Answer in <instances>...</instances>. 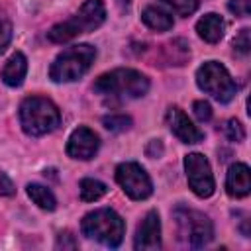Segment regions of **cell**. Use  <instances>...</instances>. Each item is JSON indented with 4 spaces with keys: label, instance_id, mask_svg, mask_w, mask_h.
Masks as SVG:
<instances>
[{
    "label": "cell",
    "instance_id": "obj_1",
    "mask_svg": "<svg viewBox=\"0 0 251 251\" xmlns=\"http://www.w3.org/2000/svg\"><path fill=\"white\" fill-rule=\"evenodd\" d=\"M92 90L108 100H131L149 90V78L135 69H114L96 78Z\"/></svg>",
    "mask_w": 251,
    "mask_h": 251
},
{
    "label": "cell",
    "instance_id": "obj_2",
    "mask_svg": "<svg viewBox=\"0 0 251 251\" xmlns=\"http://www.w3.org/2000/svg\"><path fill=\"white\" fill-rule=\"evenodd\" d=\"M106 20V6L102 0H86L76 14H73L69 20L53 25L47 33V37L53 43H65L75 39L80 33H88L98 29Z\"/></svg>",
    "mask_w": 251,
    "mask_h": 251
},
{
    "label": "cell",
    "instance_id": "obj_3",
    "mask_svg": "<svg viewBox=\"0 0 251 251\" xmlns=\"http://www.w3.org/2000/svg\"><path fill=\"white\" fill-rule=\"evenodd\" d=\"M20 124L27 135L41 137L61 126V112L49 98L27 96L20 104Z\"/></svg>",
    "mask_w": 251,
    "mask_h": 251
},
{
    "label": "cell",
    "instance_id": "obj_4",
    "mask_svg": "<svg viewBox=\"0 0 251 251\" xmlns=\"http://www.w3.org/2000/svg\"><path fill=\"white\" fill-rule=\"evenodd\" d=\"M80 229L86 237H90L94 241H100L102 245L118 247L124 239L126 224L120 218V214L114 212L112 208H100V210L88 212L82 218Z\"/></svg>",
    "mask_w": 251,
    "mask_h": 251
},
{
    "label": "cell",
    "instance_id": "obj_5",
    "mask_svg": "<svg viewBox=\"0 0 251 251\" xmlns=\"http://www.w3.org/2000/svg\"><path fill=\"white\" fill-rule=\"evenodd\" d=\"M94 59H96V49L92 45L88 43L73 45L63 53H59L57 59L51 63L49 78L53 82H73L90 69Z\"/></svg>",
    "mask_w": 251,
    "mask_h": 251
},
{
    "label": "cell",
    "instance_id": "obj_6",
    "mask_svg": "<svg viewBox=\"0 0 251 251\" xmlns=\"http://www.w3.org/2000/svg\"><path fill=\"white\" fill-rule=\"evenodd\" d=\"M196 84L200 90H204L206 94H210L214 100L222 104L229 102L237 92L235 80L231 78L227 69L218 61H206L202 67H198Z\"/></svg>",
    "mask_w": 251,
    "mask_h": 251
},
{
    "label": "cell",
    "instance_id": "obj_7",
    "mask_svg": "<svg viewBox=\"0 0 251 251\" xmlns=\"http://www.w3.org/2000/svg\"><path fill=\"white\" fill-rule=\"evenodd\" d=\"M173 216H175V222L178 227V235L188 247L198 249V247H204L212 241L214 226L206 214L178 206V208H175Z\"/></svg>",
    "mask_w": 251,
    "mask_h": 251
},
{
    "label": "cell",
    "instance_id": "obj_8",
    "mask_svg": "<svg viewBox=\"0 0 251 251\" xmlns=\"http://www.w3.org/2000/svg\"><path fill=\"white\" fill-rule=\"evenodd\" d=\"M116 180L131 200H145L153 192V184L145 169L133 161L122 163L116 169Z\"/></svg>",
    "mask_w": 251,
    "mask_h": 251
},
{
    "label": "cell",
    "instance_id": "obj_9",
    "mask_svg": "<svg viewBox=\"0 0 251 251\" xmlns=\"http://www.w3.org/2000/svg\"><path fill=\"white\" fill-rule=\"evenodd\" d=\"M184 171H186L188 186L192 188L196 196L208 198L214 194V188H216L214 175H212L208 159L202 153H188L184 157Z\"/></svg>",
    "mask_w": 251,
    "mask_h": 251
},
{
    "label": "cell",
    "instance_id": "obj_10",
    "mask_svg": "<svg viewBox=\"0 0 251 251\" xmlns=\"http://www.w3.org/2000/svg\"><path fill=\"white\" fill-rule=\"evenodd\" d=\"M98 145H100L98 135H96L92 129L80 126V127H76V129L71 133V137H69V141H67V155H69L71 159L86 161V159H92V157L96 155Z\"/></svg>",
    "mask_w": 251,
    "mask_h": 251
},
{
    "label": "cell",
    "instance_id": "obj_11",
    "mask_svg": "<svg viewBox=\"0 0 251 251\" xmlns=\"http://www.w3.org/2000/svg\"><path fill=\"white\" fill-rule=\"evenodd\" d=\"M167 126L169 129L182 141V143H200L204 139V133L188 120V116L178 108V106H171L167 110Z\"/></svg>",
    "mask_w": 251,
    "mask_h": 251
},
{
    "label": "cell",
    "instance_id": "obj_12",
    "mask_svg": "<svg viewBox=\"0 0 251 251\" xmlns=\"http://www.w3.org/2000/svg\"><path fill=\"white\" fill-rule=\"evenodd\" d=\"M133 247L137 251L161 249V222H159V214L155 210H151L145 216V220L141 222V226L137 227Z\"/></svg>",
    "mask_w": 251,
    "mask_h": 251
},
{
    "label": "cell",
    "instance_id": "obj_13",
    "mask_svg": "<svg viewBox=\"0 0 251 251\" xmlns=\"http://www.w3.org/2000/svg\"><path fill=\"white\" fill-rule=\"evenodd\" d=\"M226 190L231 198H243L251 190V173L245 163H233L226 176Z\"/></svg>",
    "mask_w": 251,
    "mask_h": 251
},
{
    "label": "cell",
    "instance_id": "obj_14",
    "mask_svg": "<svg viewBox=\"0 0 251 251\" xmlns=\"http://www.w3.org/2000/svg\"><path fill=\"white\" fill-rule=\"evenodd\" d=\"M25 73H27V59H25L24 53L16 51V53L6 61V65H4V69H2V73H0V76H2V80H4L8 86H20V84L24 82V78H25Z\"/></svg>",
    "mask_w": 251,
    "mask_h": 251
},
{
    "label": "cell",
    "instance_id": "obj_15",
    "mask_svg": "<svg viewBox=\"0 0 251 251\" xmlns=\"http://www.w3.org/2000/svg\"><path fill=\"white\" fill-rule=\"evenodd\" d=\"M224 29H226V24L218 14H206L196 22L198 35L208 43H218L224 37Z\"/></svg>",
    "mask_w": 251,
    "mask_h": 251
},
{
    "label": "cell",
    "instance_id": "obj_16",
    "mask_svg": "<svg viewBox=\"0 0 251 251\" xmlns=\"http://www.w3.org/2000/svg\"><path fill=\"white\" fill-rule=\"evenodd\" d=\"M141 20L147 27L155 29V31H169L175 25V20L169 12H165L159 6H147L141 14Z\"/></svg>",
    "mask_w": 251,
    "mask_h": 251
},
{
    "label": "cell",
    "instance_id": "obj_17",
    "mask_svg": "<svg viewBox=\"0 0 251 251\" xmlns=\"http://www.w3.org/2000/svg\"><path fill=\"white\" fill-rule=\"evenodd\" d=\"M27 196L33 200V204H37L41 210H55V206H57V200H55V196H53V192L47 188V186H43V184H35V182H31V184H27Z\"/></svg>",
    "mask_w": 251,
    "mask_h": 251
},
{
    "label": "cell",
    "instance_id": "obj_18",
    "mask_svg": "<svg viewBox=\"0 0 251 251\" xmlns=\"http://www.w3.org/2000/svg\"><path fill=\"white\" fill-rule=\"evenodd\" d=\"M108 192V186L96 178H82L80 180V198L84 202H94Z\"/></svg>",
    "mask_w": 251,
    "mask_h": 251
},
{
    "label": "cell",
    "instance_id": "obj_19",
    "mask_svg": "<svg viewBox=\"0 0 251 251\" xmlns=\"http://www.w3.org/2000/svg\"><path fill=\"white\" fill-rule=\"evenodd\" d=\"M102 124L110 131H126L131 126V118L129 116H124V114H112V116H106L102 120Z\"/></svg>",
    "mask_w": 251,
    "mask_h": 251
},
{
    "label": "cell",
    "instance_id": "obj_20",
    "mask_svg": "<svg viewBox=\"0 0 251 251\" xmlns=\"http://www.w3.org/2000/svg\"><path fill=\"white\" fill-rule=\"evenodd\" d=\"M171 6L178 16H190L198 10V0H161Z\"/></svg>",
    "mask_w": 251,
    "mask_h": 251
},
{
    "label": "cell",
    "instance_id": "obj_21",
    "mask_svg": "<svg viewBox=\"0 0 251 251\" xmlns=\"http://www.w3.org/2000/svg\"><path fill=\"white\" fill-rule=\"evenodd\" d=\"M224 133L229 141H243L245 139V129L237 120H227L224 126Z\"/></svg>",
    "mask_w": 251,
    "mask_h": 251
},
{
    "label": "cell",
    "instance_id": "obj_22",
    "mask_svg": "<svg viewBox=\"0 0 251 251\" xmlns=\"http://www.w3.org/2000/svg\"><path fill=\"white\" fill-rule=\"evenodd\" d=\"M233 49H235L237 53H241V55H247V53H249V49H251V37H249V29H247V27H243V29L235 35V39H233Z\"/></svg>",
    "mask_w": 251,
    "mask_h": 251
},
{
    "label": "cell",
    "instance_id": "obj_23",
    "mask_svg": "<svg viewBox=\"0 0 251 251\" xmlns=\"http://www.w3.org/2000/svg\"><path fill=\"white\" fill-rule=\"evenodd\" d=\"M12 39V22L8 20V16L0 14V53L8 47Z\"/></svg>",
    "mask_w": 251,
    "mask_h": 251
},
{
    "label": "cell",
    "instance_id": "obj_24",
    "mask_svg": "<svg viewBox=\"0 0 251 251\" xmlns=\"http://www.w3.org/2000/svg\"><path fill=\"white\" fill-rule=\"evenodd\" d=\"M192 112H194V116H196L198 122H208L212 118V106L206 100H196L192 104Z\"/></svg>",
    "mask_w": 251,
    "mask_h": 251
},
{
    "label": "cell",
    "instance_id": "obj_25",
    "mask_svg": "<svg viewBox=\"0 0 251 251\" xmlns=\"http://www.w3.org/2000/svg\"><path fill=\"white\" fill-rule=\"evenodd\" d=\"M227 8H229L231 14L245 18V16H249V12H251V0H229Z\"/></svg>",
    "mask_w": 251,
    "mask_h": 251
},
{
    "label": "cell",
    "instance_id": "obj_26",
    "mask_svg": "<svg viewBox=\"0 0 251 251\" xmlns=\"http://www.w3.org/2000/svg\"><path fill=\"white\" fill-rule=\"evenodd\" d=\"M14 192H16L14 182L10 180V176L6 173L0 171V196H12Z\"/></svg>",
    "mask_w": 251,
    "mask_h": 251
},
{
    "label": "cell",
    "instance_id": "obj_27",
    "mask_svg": "<svg viewBox=\"0 0 251 251\" xmlns=\"http://www.w3.org/2000/svg\"><path fill=\"white\" fill-rule=\"evenodd\" d=\"M55 247H57V249H61V247H63V249H76V241H75V237H73L69 231H65V233H59Z\"/></svg>",
    "mask_w": 251,
    "mask_h": 251
},
{
    "label": "cell",
    "instance_id": "obj_28",
    "mask_svg": "<svg viewBox=\"0 0 251 251\" xmlns=\"http://www.w3.org/2000/svg\"><path fill=\"white\" fill-rule=\"evenodd\" d=\"M161 153H163V145H161V141H151L149 147H147V155L153 159V157H157V155H161Z\"/></svg>",
    "mask_w": 251,
    "mask_h": 251
},
{
    "label": "cell",
    "instance_id": "obj_29",
    "mask_svg": "<svg viewBox=\"0 0 251 251\" xmlns=\"http://www.w3.org/2000/svg\"><path fill=\"white\" fill-rule=\"evenodd\" d=\"M118 2V6L122 8V10H127L129 8V0H116Z\"/></svg>",
    "mask_w": 251,
    "mask_h": 251
}]
</instances>
